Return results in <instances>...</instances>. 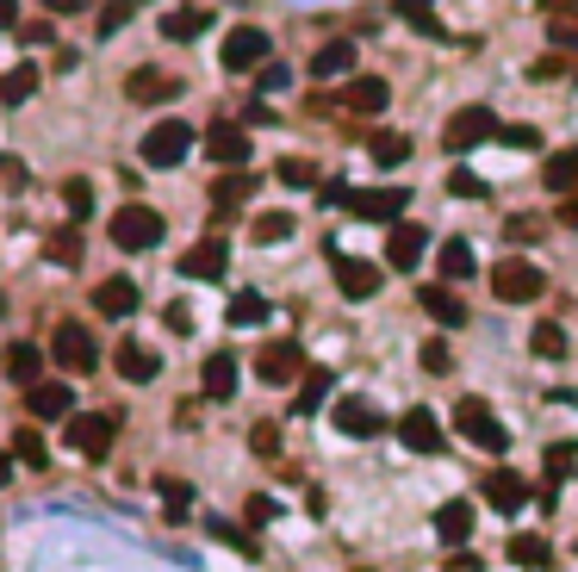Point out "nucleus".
<instances>
[{
    "label": "nucleus",
    "instance_id": "nucleus-10",
    "mask_svg": "<svg viewBox=\"0 0 578 572\" xmlns=\"http://www.w3.org/2000/svg\"><path fill=\"white\" fill-rule=\"evenodd\" d=\"M255 374H262L267 386H293V380H305V355H298V343H267V349L255 355Z\"/></svg>",
    "mask_w": 578,
    "mask_h": 572
},
{
    "label": "nucleus",
    "instance_id": "nucleus-2",
    "mask_svg": "<svg viewBox=\"0 0 578 572\" xmlns=\"http://www.w3.org/2000/svg\"><path fill=\"white\" fill-rule=\"evenodd\" d=\"M491 293H498L504 305H529V299H541L547 293V274L535 268V262H498V268H491Z\"/></svg>",
    "mask_w": 578,
    "mask_h": 572
},
{
    "label": "nucleus",
    "instance_id": "nucleus-48",
    "mask_svg": "<svg viewBox=\"0 0 578 572\" xmlns=\"http://www.w3.org/2000/svg\"><path fill=\"white\" fill-rule=\"evenodd\" d=\"M448 193H454V200H485V181L473 175V168H454V175H448Z\"/></svg>",
    "mask_w": 578,
    "mask_h": 572
},
{
    "label": "nucleus",
    "instance_id": "nucleus-52",
    "mask_svg": "<svg viewBox=\"0 0 578 572\" xmlns=\"http://www.w3.org/2000/svg\"><path fill=\"white\" fill-rule=\"evenodd\" d=\"M250 442H255V454H281V429H274V423H255Z\"/></svg>",
    "mask_w": 578,
    "mask_h": 572
},
{
    "label": "nucleus",
    "instance_id": "nucleus-37",
    "mask_svg": "<svg viewBox=\"0 0 578 572\" xmlns=\"http://www.w3.org/2000/svg\"><path fill=\"white\" fill-rule=\"evenodd\" d=\"M44 255L57 262V268H75L81 262V231H57V237L44 243Z\"/></svg>",
    "mask_w": 578,
    "mask_h": 572
},
{
    "label": "nucleus",
    "instance_id": "nucleus-24",
    "mask_svg": "<svg viewBox=\"0 0 578 572\" xmlns=\"http://www.w3.org/2000/svg\"><path fill=\"white\" fill-rule=\"evenodd\" d=\"M386 100H392V88H386V81H374V75H355L343 88V106L348 112H386Z\"/></svg>",
    "mask_w": 578,
    "mask_h": 572
},
{
    "label": "nucleus",
    "instance_id": "nucleus-28",
    "mask_svg": "<svg viewBox=\"0 0 578 572\" xmlns=\"http://www.w3.org/2000/svg\"><path fill=\"white\" fill-rule=\"evenodd\" d=\"M367 156H374L379 168H398V162L410 156V137L405 131H374V137H367Z\"/></svg>",
    "mask_w": 578,
    "mask_h": 572
},
{
    "label": "nucleus",
    "instance_id": "nucleus-44",
    "mask_svg": "<svg viewBox=\"0 0 578 572\" xmlns=\"http://www.w3.org/2000/svg\"><path fill=\"white\" fill-rule=\"evenodd\" d=\"M262 318H267L262 293H236V299H231V324H262Z\"/></svg>",
    "mask_w": 578,
    "mask_h": 572
},
{
    "label": "nucleus",
    "instance_id": "nucleus-22",
    "mask_svg": "<svg viewBox=\"0 0 578 572\" xmlns=\"http://www.w3.org/2000/svg\"><path fill=\"white\" fill-rule=\"evenodd\" d=\"M541 187H554L566 200V193H578V143L572 150H554V156L541 162Z\"/></svg>",
    "mask_w": 578,
    "mask_h": 572
},
{
    "label": "nucleus",
    "instance_id": "nucleus-58",
    "mask_svg": "<svg viewBox=\"0 0 578 572\" xmlns=\"http://www.w3.org/2000/svg\"><path fill=\"white\" fill-rule=\"evenodd\" d=\"M274 517V498H250V523H267Z\"/></svg>",
    "mask_w": 578,
    "mask_h": 572
},
{
    "label": "nucleus",
    "instance_id": "nucleus-61",
    "mask_svg": "<svg viewBox=\"0 0 578 572\" xmlns=\"http://www.w3.org/2000/svg\"><path fill=\"white\" fill-rule=\"evenodd\" d=\"M0 32H13V0H0Z\"/></svg>",
    "mask_w": 578,
    "mask_h": 572
},
{
    "label": "nucleus",
    "instance_id": "nucleus-32",
    "mask_svg": "<svg viewBox=\"0 0 578 572\" xmlns=\"http://www.w3.org/2000/svg\"><path fill=\"white\" fill-rule=\"evenodd\" d=\"M236 392V355H212L205 361V398H231Z\"/></svg>",
    "mask_w": 578,
    "mask_h": 572
},
{
    "label": "nucleus",
    "instance_id": "nucleus-29",
    "mask_svg": "<svg viewBox=\"0 0 578 572\" xmlns=\"http://www.w3.org/2000/svg\"><path fill=\"white\" fill-rule=\"evenodd\" d=\"M250 193H255V175H243V168H231V175H224V181H212V206H219V212H231V206H243Z\"/></svg>",
    "mask_w": 578,
    "mask_h": 572
},
{
    "label": "nucleus",
    "instance_id": "nucleus-13",
    "mask_svg": "<svg viewBox=\"0 0 578 572\" xmlns=\"http://www.w3.org/2000/svg\"><path fill=\"white\" fill-rule=\"evenodd\" d=\"M398 442H405L410 454H442V442H448V436H442V423L417 405V411L398 417Z\"/></svg>",
    "mask_w": 578,
    "mask_h": 572
},
{
    "label": "nucleus",
    "instance_id": "nucleus-7",
    "mask_svg": "<svg viewBox=\"0 0 578 572\" xmlns=\"http://www.w3.org/2000/svg\"><path fill=\"white\" fill-rule=\"evenodd\" d=\"M410 206V187H367V193H348V212L367 224H398V212Z\"/></svg>",
    "mask_w": 578,
    "mask_h": 572
},
{
    "label": "nucleus",
    "instance_id": "nucleus-51",
    "mask_svg": "<svg viewBox=\"0 0 578 572\" xmlns=\"http://www.w3.org/2000/svg\"><path fill=\"white\" fill-rule=\"evenodd\" d=\"M547 38L560 44V57H566V50H578V25H572V19H554V25H547Z\"/></svg>",
    "mask_w": 578,
    "mask_h": 572
},
{
    "label": "nucleus",
    "instance_id": "nucleus-18",
    "mask_svg": "<svg viewBox=\"0 0 578 572\" xmlns=\"http://www.w3.org/2000/svg\"><path fill=\"white\" fill-rule=\"evenodd\" d=\"M417 305H423V311H429V318L442 324V330H460V324H467V305L454 299V286H423V293H417Z\"/></svg>",
    "mask_w": 578,
    "mask_h": 572
},
{
    "label": "nucleus",
    "instance_id": "nucleus-26",
    "mask_svg": "<svg viewBox=\"0 0 578 572\" xmlns=\"http://www.w3.org/2000/svg\"><path fill=\"white\" fill-rule=\"evenodd\" d=\"M0 367H7V380H19V386H26V392H32V386H38V374H44V355H38L32 343H13V349H7V361H0Z\"/></svg>",
    "mask_w": 578,
    "mask_h": 572
},
{
    "label": "nucleus",
    "instance_id": "nucleus-53",
    "mask_svg": "<svg viewBox=\"0 0 578 572\" xmlns=\"http://www.w3.org/2000/svg\"><path fill=\"white\" fill-rule=\"evenodd\" d=\"M212 535H219V541H231V548H243V554L255 560V541L243 535V529H231V523H212Z\"/></svg>",
    "mask_w": 578,
    "mask_h": 572
},
{
    "label": "nucleus",
    "instance_id": "nucleus-47",
    "mask_svg": "<svg viewBox=\"0 0 578 572\" xmlns=\"http://www.w3.org/2000/svg\"><path fill=\"white\" fill-rule=\"evenodd\" d=\"M504 237H510V243H535V237H541V218H535V212H516V218H504Z\"/></svg>",
    "mask_w": 578,
    "mask_h": 572
},
{
    "label": "nucleus",
    "instance_id": "nucleus-34",
    "mask_svg": "<svg viewBox=\"0 0 578 572\" xmlns=\"http://www.w3.org/2000/svg\"><path fill=\"white\" fill-rule=\"evenodd\" d=\"M250 237L255 243H286L293 237V212H262V218L250 224Z\"/></svg>",
    "mask_w": 578,
    "mask_h": 572
},
{
    "label": "nucleus",
    "instance_id": "nucleus-41",
    "mask_svg": "<svg viewBox=\"0 0 578 572\" xmlns=\"http://www.w3.org/2000/svg\"><path fill=\"white\" fill-rule=\"evenodd\" d=\"M510 560H516V566H535V572H541L547 566V541L541 535H516L510 541Z\"/></svg>",
    "mask_w": 578,
    "mask_h": 572
},
{
    "label": "nucleus",
    "instance_id": "nucleus-60",
    "mask_svg": "<svg viewBox=\"0 0 578 572\" xmlns=\"http://www.w3.org/2000/svg\"><path fill=\"white\" fill-rule=\"evenodd\" d=\"M448 572H479V560H473V554H454V560H448Z\"/></svg>",
    "mask_w": 578,
    "mask_h": 572
},
{
    "label": "nucleus",
    "instance_id": "nucleus-45",
    "mask_svg": "<svg viewBox=\"0 0 578 572\" xmlns=\"http://www.w3.org/2000/svg\"><path fill=\"white\" fill-rule=\"evenodd\" d=\"M274 175H281L286 187H312V181H317V168H312L305 156H281V168H274Z\"/></svg>",
    "mask_w": 578,
    "mask_h": 572
},
{
    "label": "nucleus",
    "instance_id": "nucleus-23",
    "mask_svg": "<svg viewBox=\"0 0 578 572\" xmlns=\"http://www.w3.org/2000/svg\"><path fill=\"white\" fill-rule=\"evenodd\" d=\"M436 535L448 541V548H460V541L473 535V504L467 498H448V504L436 510Z\"/></svg>",
    "mask_w": 578,
    "mask_h": 572
},
{
    "label": "nucleus",
    "instance_id": "nucleus-8",
    "mask_svg": "<svg viewBox=\"0 0 578 572\" xmlns=\"http://www.w3.org/2000/svg\"><path fill=\"white\" fill-rule=\"evenodd\" d=\"M485 137H498V119H491L485 106H460L448 119V131H442V143H448L454 156H460V150H473V143H485Z\"/></svg>",
    "mask_w": 578,
    "mask_h": 572
},
{
    "label": "nucleus",
    "instance_id": "nucleus-59",
    "mask_svg": "<svg viewBox=\"0 0 578 572\" xmlns=\"http://www.w3.org/2000/svg\"><path fill=\"white\" fill-rule=\"evenodd\" d=\"M50 13H88V0H44Z\"/></svg>",
    "mask_w": 578,
    "mask_h": 572
},
{
    "label": "nucleus",
    "instance_id": "nucleus-54",
    "mask_svg": "<svg viewBox=\"0 0 578 572\" xmlns=\"http://www.w3.org/2000/svg\"><path fill=\"white\" fill-rule=\"evenodd\" d=\"M162 498H169V510H187V486L181 479H162Z\"/></svg>",
    "mask_w": 578,
    "mask_h": 572
},
{
    "label": "nucleus",
    "instance_id": "nucleus-62",
    "mask_svg": "<svg viewBox=\"0 0 578 572\" xmlns=\"http://www.w3.org/2000/svg\"><path fill=\"white\" fill-rule=\"evenodd\" d=\"M7 479H13V454H0V486H7Z\"/></svg>",
    "mask_w": 578,
    "mask_h": 572
},
{
    "label": "nucleus",
    "instance_id": "nucleus-12",
    "mask_svg": "<svg viewBox=\"0 0 578 572\" xmlns=\"http://www.w3.org/2000/svg\"><path fill=\"white\" fill-rule=\"evenodd\" d=\"M125 94L138 100V106H169V100L181 94V81H174V75H162V69H150V63H143V69H131V75H125Z\"/></svg>",
    "mask_w": 578,
    "mask_h": 572
},
{
    "label": "nucleus",
    "instance_id": "nucleus-39",
    "mask_svg": "<svg viewBox=\"0 0 578 572\" xmlns=\"http://www.w3.org/2000/svg\"><path fill=\"white\" fill-rule=\"evenodd\" d=\"M398 13H405V19L417 25L423 38H448V32H442V19L429 13V0H398Z\"/></svg>",
    "mask_w": 578,
    "mask_h": 572
},
{
    "label": "nucleus",
    "instance_id": "nucleus-17",
    "mask_svg": "<svg viewBox=\"0 0 578 572\" xmlns=\"http://www.w3.org/2000/svg\"><path fill=\"white\" fill-rule=\"evenodd\" d=\"M336 286H343V299H374L379 268L374 262H355V255H336Z\"/></svg>",
    "mask_w": 578,
    "mask_h": 572
},
{
    "label": "nucleus",
    "instance_id": "nucleus-20",
    "mask_svg": "<svg viewBox=\"0 0 578 572\" xmlns=\"http://www.w3.org/2000/svg\"><path fill=\"white\" fill-rule=\"evenodd\" d=\"M386 262H392L398 274H410V268L423 262V231H417V224H392V237H386Z\"/></svg>",
    "mask_w": 578,
    "mask_h": 572
},
{
    "label": "nucleus",
    "instance_id": "nucleus-25",
    "mask_svg": "<svg viewBox=\"0 0 578 572\" xmlns=\"http://www.w3.org/2000/svg\"><path fill=\"white\" fill-rule=\"evenodd\" d=\"M69 405H75V398H69L63 380H38L32 392H26V411L32 417H69Z\"/></svg>",
    "mask_w": 578,
    "mask_h": 572
},
{
    "label": "nucleus",
    "instance_id": "nucleus-3",
    "mask_svg": "<svg viewBox=\"0 0 578 572\" xmlns=\"http://www.w3.org/2000/svg\"><path fill=\"white\" fill-rule=\"evenodd\" d=\"M112 243L119 249H156L162 243V212H150V206H119L112 212Z\"/></svg>",
    "mask_w": 578,
    "mask_h": 572
},
{
    "label": "nucleus",
    "instance_id": "nucleus-30",
    "mask_svg": "<svg viewBox=\"0 0 578 572\" xmlns=\"http://www.w3.org/2000/svg\"><path fill=\"white\" fill-rule=\"evenodd\" d=\"M205 25H212V13H205V7H181V13H169V19H162V32H169L174 44H187V38H200Z\"/></svg>",
    "mask_w": 578,
    "mask_h": 572
},
{
    "label": "nucleus",
    "instance_id": "nucleus-50",
    "mask_svg": "<svg viewBox=\"0 0 578 572\" xmlns=\"http://www.w3.org/2000/svg\"><path fill=\"white\" fill-rule=\"evenodd\" d=\"M529 75H535V81H560V75H572V57H560V50H554V57H541Z\"/></svg>",
    "mask_w": 578,
    "mask_h": 572
},
{
    "label": "nucleus",
    "instance_id": "nucleus-15",
    "mask_svg": "<svg viewBox=\"0 0 578 572\" xmlns=\"http://www.w3.org/2000/svg\"><path fill=\"white\" fill-rule=\"evenodd\" d=\"M485 504L504 510V517H516V510L529 504V479L510 473V467H498V473H485Z\"/></svg>",
    "mask_w": 578,
    "mask_h": 572
},
{
    "label": "nucleus",
    "instance_id": "nucleus-5",
    "mask_svg": "<svg viewBox=\"0 0 578 572\" xmlns=\"http://www.w3.org/2000/svg\"><path fill=\"white\" fill-rule=\"evenodd\" d=\"M50 355H57V367H69V374H94V367H100L94 336L81 330V324H57V336H50Z\"/></svg>",
    "mask_w": 578,
    "mask_h": 572
},
{
    "label": "nucleus",
    "instance_id": "nucleus-43",
    "mask_svg": "<svg viewBox=\"0 0 578 572\" xmlns=\"http://www.w3.org/2000/svg\"><path fill=\"white\" fill-rule=\"evenodd\" d=\"M324 392H329V374H324V367H305V386H298V411H317V405H324Z\"/></svg>",
    "mask_w": 578,
    "mask_h": 572
},
{
    "label": "nucleus",
    "instance_id": "nucleus-1",
    "mask_svg": "<svg viewBox=\"0 0 578 572\" xmlns=\"http://www.w3.org/2000/svg\"><path fill=\"white\" fill-rule=\"evenodd\" d=\"M454 429H460L473 448H485V454H504V448H510V429L491 417L485 398H460V405H454Z\"/></svg>",
    "mask_w": 578,
    "mask_h": 572
},
{
    "label": "nucleus",
    "instance_id": "nucleus-46",
    "mask_svg": "<svg viewBox=\"0 0 578 572\" xmlns=\"http://www.w3.org/2000/svg\"><path fill=\"white\" fill-rule=\"evenodd\" d=\"M131 13H138V0H107V7H100V38H112Z\"/></svg>",
    "mask_w": 578,
    "mask_h": 572
},
{
    "label": "nucleus",
    "instance_id": "nucleus-6",
    "mask_svg": "<svg viewBox=\"0 0 578 572\" xmlns=\"http://www.w3.org/2000/svg\"><path fill=\"white\" fill-rule=\"evenodd\" d=\"M112 417L107 411H81V417H69V448L75 454H88V461H107L112 454Z\"/></svg>",
    "mask_w": 578,
    "mask_h": 572
},
{
    "label": "nucleus",
    "instance_id": "nucleus-4",
    "mask_svg": "<svg viewBox=\"0 0 578 572\" xmlns=\"http://www.w3.org/2000/svg\"><path fill=\"white\" fill-rule=\"evenodd\" d=\"M187 150H193V125H181V119H162V125L143 137L138 156L150 162V168H174V162L187 156Z\"/></svg>",
    "mask_w": 578,
    "mask_h": 572
},
{
    "label": "nucleus",
    "instance_id": "nucleus-31",
    "mask_svg": "<svg viewBox=\"0 0 578 572\" xmlns=\"http://www.w3.org/2000/svg\"><path fill=\"white\" fill-rule=\"evenodd\" d=\"M473 268H479V262H473V243L467 237H448V243H442V280H467Z\"/></svg>",
    "mask_w": 578,
    "mask_h": 572
},
{
    "label": "nucleus",
    "instance_id": "nucleus-40",
    "mask_svg": "<svg viewBox=\"0 0 578 572\" xmlns=\"http://www.w3.org/2000/svg\"><path fill=\"white\" fill-rule=\"evenodd\" d=\"M63 206H69V218L81 224V218H88V212H94V187H88V181H81V175H75V181H63Z\"/></svg>",
    "mask_w": 578,
    "mask_h": 572
},
{
    "label": "nucleus",
    "instance_id": "nucleus-16",
    "mask_svg": "<svg viewBox=\"0 0 578 572\" xmlns=\"http://www.w3.org/2000/svg\"><path fill=\"white\" fill-rule=\"evenodd\" d=\"M205 156L219 162V168H243V162H250V131L212 125V131H205Z\"/></svg>",
    "mask_w": 578,
    "mask_h": 572
},
{
    "label": "nucleus",
    "instance_id": "nucleus-42",
    "mask_svg": "<svg viewBox=\"0 0 578 572\" xmlns=\"http://www.w3.org/2000/svg\"><path fill=\"white\" fill-rule=\"evenodd\" d=\"M498 143L516 150V156H529V150H541V131L535 125H498Z\"/></svg>",
    "mask_w": 578,
    "mask_h": 572
},
{
    "label": "nucleus",
    "instance_id": "nucleus-21",
    "mask_svg": "<svg viewBox=\"0 0 578 572\" xmlns=\"http://www.w3.org/2000/svg\"><path fill=\"white\" fill-rule=\"evenodd\" d=\"M348 69H355V38H329V44H317V57H312L317 81H336V75H348Z\"/></svg>",
    "mask_w": 578,
    "mask_h": 572
},
{
    "label": "nucleus",
    "instance_id": "nucleus-11",
    "mask_svg": "<svg viewBox=\"0 0 578 572\" xmlns=\"http://www.w3.org/2000/svg\"><path fill=\"white\" fill-rule=\"evenodd\" d=\"M267 32H255V25H236L231 38H224V69H231V75H243V69H262L267 63Z\"/></svg>",
    "mask_w": 578,
    "mask_h": 572
},
{
    "label": "nucleus",
    "instance_id": "nucleus-14",
    "mask_svg": "<svg viewBox=\"0 0 578 572\" xmlns=\"http://www.w3.org/2000/svg\"><path fill=\"white\" fill-rule=\"evenodd\" d=\"M224 262H231L224 237H200L187 255H181V274H187V280H224Z\"/></svg>",
    "mask_w": 578,
    "mask_h": 572
},
{
    "label": "nucleus",
    "instance_id": "nucleus-57",
    "mask_svg": "<svg viewBox=\"0 0 578 572\" xmlns=\"http://www.w3.org/2000/svg\"><path fill=\"white\" fill-rule=\"evenodd\" d=\"M560 224H566V231H578V193H566V200H560Z\"/></svg>",
    "mask_w": 578,
    "mask_h": 572
},
{
    "label": "nucleus",
    "instance_id": "nucleus-55",
    "mask_svg": "<svg viewBox=\"0 0 578 572\" xmlns=\"http://www.w3.org/2000/svg\"><path fill=\"white\" fill-rule=\"evenodd\" d=\"M169 330H174V336L193 330V311H187V305H169Z\"/></svg>",
    "mask_w": 578,
    "mask_h": 572
},
{
    "label": "nucleus",
    "instance_id": "nucleus-56",
    "mask_svg": "<svg viewBox=\"0 0 578 572\" xmlns=\"http://www.w3.org/2000/svg\"><path fill=\"white\" fill-rule=\"evenodd\" d=\"M19 38H26V44H50V19H38V25H19Z\"/></svg>",
    "mask_w": 578,
    "mask_h": 572
},
{
    "label": "nucleus",
    "instance_id": "nucleus-33",
    "mask_svg": "<svg viewBox=\"0 0 578 572\" xmlns=\"http://www.w3.org/2000/svg\"><path fill=\"white\" fill-rule=\"evenodd\" d=\"M32 94H38V69L32 63H19V69L0 75V100H7V106H19V100H32Z\"/></svg>",
    "mask_w": 578,
    "mask_h": 572
},
{
    "label": "nucleus",
    "instance_id": "nucleus-9",
    "mask_svg": "<svg viewBox=\"0 0 578 572\" xmlns=\"http://www.w3.org/2000/svg\"><path fill=\"white\" fill-rule=\"evenodd\" d=\"M329 417H336V429H343V436H355V442H367V436H379V429H386V417H379L374 398H355V392L336 398V411H329Z\"/></svg>",
    "mask_w": 578,
    "mask_h": 572
},
{
    "label": "nucleus",
    "instance_id": "nucleus-19",
    "mask_svg": "<svg viewBox=\"0 0 578 572\" xmlns=\"http://www.w3.org/2000/svg\"><path fill=\"white\" fill-rule=\"evenodd\" d=\"M94 311L100 318H131V311H138V286H131L125 274H119V280H100L94 286Z\"/></svg>",
    "mask_w": 578,
    "mask_h": 572
},
{
    "label": "nucleus",
    "instance_id": "nucleus-49",
    "mask_svg": "<svg viewBox=\"0 0 578 572\" xmlns=\"http://www.w3.org/2000/svg\"><path fill=\"white\" fill-rule=\"evenodd\" d=\"M423 367H429V374H448V367H454V355H448V343H442V336H429V343H423Z\"/></svg>",
    "mask_w": 578,
    "mask_h": 572
},
{
    "label": "nucleus",
    "instance_id": "nucleus-27",
    "mask_svg": "<svg viewBox=\"0 0 578 572\" xmlns=\"http://www.w3.org/2000/svg\"><path fill=\"white\" fill-rule=\"evenodd\" d=\"M112 361H119V374H125L131 386H143V380H156V355L143 349V343H119V355H112Z\"/></svg>",
    "mask_w": 578,
    "mask_h": 572
},
{
    "label": "nucleus",
    "instance_id": "nucleus-35",
    "mask_svg": "<svg viewBox=\"0 0 578 572\" xmlns=\"http://www.w3.org/2000/svg\"><path fill=\"white\" fill-rule=\"evenodd\" d=\"M529 349L541 355V361H560V355H566V330H560V324H535Z\"/></svg>",
    "mask_w": 578,
    "mask_h": 572
},
{
    "label": "nucleus",
    "instance_id": "nucleus-38",
    "mask_svg": "<svg viewBox=\"0 0 578 572\" xmlns=\"http://www.w3.org/2000/svg\"><path fill=\"white\" fill-rule=\"evenodd\" d=\"M572 467H578V448L572 442H554V448H547V492H554V486L572 473Z\"/></svg>",
    "mask_w": 578,
    "mask_h": 572
},
{
    "label": "nucleus",
    "instance_id": "nucleus-36",
    "mask_svg": "<svg viewBox=\"0 0 578 572\" xmlns=\"http://www.w3.org/2000/svg\"><path fill=\"white\" fill-rule=\"evenodd\" d=\"M13 461L50 467V448H44V436H38V429H19V436H13Z\"/></svg>",
    "mask_w": 578,
    "mask_h": 572
}]
</instances>
